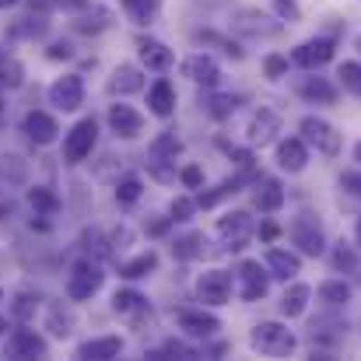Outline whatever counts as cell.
I'll return each instance as SVG.
<instances>
[{
  "instance_id": "cell-51",
  "label": "cell",
  "mask_w": 361,
  "mask_h": 361,
  "mask_svg": "<svg viewBox=\"0 0 361 361\" xmlns=\"http://www.w3.org/2000/svg\"><path fill=\"white\" fill-rule=\"evenodd\" d=\"M14 4H18V0H0V7H14Z\"/></svg>"
},
{
  "instance_id": "cell-53",
  "label": "cell",
  "mask_w": 361,
  "mask_h": 361,
  "mask_svg": "<svg viewBox=\"0 0 361 361\" xmlns=\"http://www.w3.org/2000/svg\"><path fill=\"white\" fill-rule=\"evenodd\" d=\"M355 46H358V49H361V35H358V39H355Z\"/></svg>"
},
{
  "instance_id": "cell-5",
  "label": "cell",
  "mask_w": 361,
  "mask_h": 361,
  "mask_svg": "<svg viewBox=\"0 0 361 361\" xmlns=\"http://www.w3.org/2000/svg\"><path fill=\"white\" fill-rule=\"evenodd\" d=\"M298 130H302L305 144H312V147H316L319 154H326V158H337V154H341V147H344L341 133H337L326 120H319V116H305Z\"/></svg>"
},
{
  "instance_id": "cell-13",
  "label": "cell",
  "mask_w": 361,
  "mask_h": 361,
  "mask_svg": "<svg viewBox=\"0 0 361 361\" xmlns=\"http://www.w3.org/2000/svg\"><path fill=\"white\" fill-rule=\"evenodd\" d=\"M334 60V42L330 39H312V42H302L295 53H291V63H298L302 71H316L323 63Z\"/></svg>"
},
{
  "instance_id": "cell-46",
  "label": "cell",
  "mask_w": 361,
  "mask_h": 361,
  "mask_svg": "<svg viewBox=\"0 0 361 361\" xmlns=\"http://www.w3.org/2000/svg\"><path fill=\"white\" fill-rule=\"evenodd\" d=\"M179 179H183V186H186V190H200L204 172H200V165H186V169L179 172Z\"/></svg>"
},
{
  "instance_id": "cell-8",
  "label": "cell",
  "mask_w": 361,
  "mask_h": 361,
  "mask_svg": "<svg viewBox=\"0 0 361 361\" xmlns=\"http://www.w3.org/2000/svg\"><path fill=\"white\" fill-rule=\"evenodd\" d=\"M49 102H53L56 109H63V113L81 109V102H85V81H81L78 74L56 78V81L49 85Z\"/></svg>"
},
{
  "instance_id": "cell-34",
  "label": "cell",
  "mask_w": 361,
  "mask_h": 361,
  "mask_svg": "<svg viewBox=\"0 0 361 361\" xmlns=\"http://www.w3.org/2000/svg\"><path fill=\"white\" fill-rule=\"evenodd\" d=\"M28 204H32L35 214H56L60 211V197L53 190H46V186H32L28 190Z\"/></svg>"
},
{
  "instance_id": "cell-40",
  "label": "cell",
  "mask_w": 361,
  "mask_h": 361,
  "mask_svg": "<svg viewBox=\"0 0 361 361\" xmlns=\"http://www.w3.org/2000/svg\"><path fill=\"white\" fill-rule=\"evenodd\" d=\"M169 211H172V221H190V214L197 211V200H190V197H176Z\"/></svg>"
},
{
  "instance_id": "cell-7",
  "label": "cell",
  "mask_w": 361,
  "mask_h": 361,
  "mask_svg": "<svg viewBox=\"0 0 361 361\" xmlns=\"http://www.w3.org/2000/svg\"><path fill=\"white\" fill-rule=\"evenodd\" d=\"M232 288H235V281L228 270H204L197 277V298L204 305H225L232 298Z\"/></svg>"
},
{
  "instance_id": "cell-57",
  "label": "cell",
  "mask_w": 361,
  "mask_h": 361,
  "mask_svg": "<svg viewBox=\"0 0 361 361\" xmlns=\"http://www.w3.org/2000/svg\"><path fill=\"white\" fill-rule=\"evenodd\" d=\"M0 298H4V291H0Z\"/></svg>"
},
{
  "instance_id": "cell-49",
  "label": "cell",
  "mask_w": 361,
  "mask_h": 361,
  "mask_svg": "<svg viewBox=\"0 0 361 361\" xmlns=\"http://www.w3.org/2000/svg\"><path fill=\"white\" fill-rule=\"evenodd\" d=\"M259 235H263V239H267V242H274V239H277V235H281V228H277L274 221H263V225H259Z\"/></svg>"
},
{
  "instance_id": "cell-54",
  "label": "cell",
  "mask_w": 361,
  "mask_h": 361,
  "mask_svg": "<svg viewBox=\"0 0 361 361\" xmlns=\"http://www.w3.org/2000/svg\"><path fill=\"white\" fill-rule=\"evenodd\" d=\"M358 235H361V218H358Z\"/></svg>"
},
{
  "instance_id": "cell-22",
  "label": "cell",
  "mask_w": 361,
  "mask_h": 361,
  "mask_svg": "<svg viewBox=\"0 0 361 361\" xmlns=\"http://www.w3.org/2000/svg\"><path fill=\"white\" fill-rule=\"evenodd\" d=\"M147 106H151L154 116L169 120V116L176 113V88H172L165 78H158V81L151 85V92H147Z\"/></svg>"
},
{
  "instance_id": "cell-37",
  "label": "cell",
  "mask_w": 361,
  "mask_h": 361,
  "mask_svg": "<svg viewBox=\"0 0 361 361\" xmlns=\"http://www.w3.org/2000/svg\"><path fill=\"white\" fill-rule=\"evenodd\" d=\"M348 298H351V288L344 281H323L319 284V302H326L330 309H341Z\"/></svg>"
},
{
  "instance_id": "cell-45",
  "label": "cell",
  "mask_w": 361,
  "mask_h": 361,
  "mask_svg": "<svg viewBox=\"0 0 361 361\" xmlns=\"http://www.w3.org/2000/svg\"><path fill=\"white\" fill-rule=\"evenodd\" d=\"M35 309H39V298H32V295H18L14 298V316L18 319H28Z\"/></svg>"
},
{
  "instance_id": "cell-15",
  "label": "cell",
  "mask_w": 361,
  "mask_h": 361,
  "mask_svg": "<svg viewBox=\"0 0 361 361\" xmlns=\"http://www.w3.org/2000/svg\"><path fill=\"white\" fill-rule=\"evenodd\" d=\"M309 161V147H305V137H288L277 144V165L288 172V176H298Z\"/></svg>"
},
{
  "instance_id": "cell-24",
  "label": "cell",
  "mask_w": 361,
  "mask_h": 361,
  "mask_svg": "<svg viewBox=\"0 0 361 361\" xmlns=\"http://www.w3.org/2000/svg\"><path fill=\"white\" fill-rule=\"evenodd\" d=\"M144 88V74L133 67V63H120L116 71H113V78H109V92L113 95H133V92H140Z\"/></svg>"
},
{
  "instance_id": "cell-27",
  "label": "cell",
  "mask_w": 361,
  "mask_h": 361,
  "mask_svg": "<svg viewBox=\"0 0 361 361\" xmlns=\"http://www.w3.org/2000/svg\"><path fill=\"white\" fill-rule=\"evenodd\" d=\"M309 295H312L309 284H291V288L284 291V298H281V316H288V319L302 316L305 305H309Z\"/></svg>"
},
{
  "instance_id": "cell-23",
  "label": "cell",
  "mask_w": 361,
  "mask_h": 361,
  "mask_svg": "<svg viewBox=\"0 0 361 361\" xmlns=\"http://www.w3.org/2000/svg\"><path fill=\"white\" fill-rule=\"evenodd\" d=\"M151 305H147V298L140 295V291H133V288H123L113 295V312L123 316V319H137V316H144Z\"/></svg>"
},
{
  "instance_id": "cell-30",
  "label": "cell",
  "mask_w": 361,
  "mask_h": 361,
  "mask_svg": "<svg viewBox=\"0 0 361 361\" xmlns=\"http://www.w3.org/2000/svg\"><path fill=\"white\" fill-rule=\"evenodd\" d=\"M256 207H259L263 214H274V211L284 207V190H281L277 179H263V190L256 193Z\"/></svg>"
},
{
  "instance_id": "cell-39",
  "label": "cell",
  "mask_w": 361,
  "mask_h": 361,
  "mask_svg": "<svg viewBox=\"0 0 361 361\" xmlns=\"http://www.w3.org/2000/svg\"><path fill=\"white\" fill-rule=\"evenodd\" d=\"M140 193H144V186H140V179H137V176H126V179L116 183V200L126 204V207H130V204H137V200H140Z\"/></svg>"
},
{
  "instance_id": "cell-35",
  "label": "cell",
  "mask_w": 361,
  "mask_h": 361,
  "mask_svg": "<svg viewBox=\"0 0 361 361\" xmlns=\"http://www.w3.org/2000/svg\"><path fill=\"white\" fill-rule=\"evenodd\" d=\"M21 81H25V67L0 49V88H21Z\"/></svg>"
},
{
  "instance_id": "cell-26",
  "label": "cell",
  "mask_w": 361,
  "mask_h": 361,
  "mask_svg": "<svg viewBox=\"0 0 361 361\" xmlns=\"http://www.w3.org/2000/svg\"><path fill=\"white\" fill-rule=\"evenodd\" d=\"M267 270H270V277L288 281V277H295L302 270V259L295 252H288V249H270L267 252Z\"/></svg>"
},
{
  "instance_id": "cell-41",
  "label": "cell",
  "mask_w": 361,
  "mask_h": 361,
  "mask_svg": "<svg viewBox=\"0 0 361 361\" xmlns=\"http://www.w3.org/2000/svg\"><path fill=\"white\" fill-rule=\"evenodd\" d=\"M106 25H109V11H102V7H99L92 18H81V21H78L81 32H102Z\"/></svg>"
},
{
  "instance_id": "cell-36",
  "label": "cell",
  "mask_w": 361,
  "mask_h": 361,
  "mask_svg": "<svg viewBox=\"0 0 361 361\" xmlns=\"http://www.w3.org/2000/svg\"><path fill=\"white\" fill-rule=\"evenodd\" d=\"M204 109H207L214 120H228V116L239 109V95H207V99H204Z\"/></svg>"
},
{
  "instance_id": "cell-43",
  "label": "cell",
  "mask_w": 361,
  "mask_h": 361,
  "mask_svg": "<svg viewBox=\"0 0 361 361\" xmlns=\"http://www.w3.org/2000/svg\"><path fill=\"white\" fill-rule=\"evenodd\" d=\"M355 263H358V259H355L351 245H344V242H341V245L334 249V267H337V270H355Z\"/></svg>"
},
{
  "instance_id": "cell-3",
  "label": "cell",
  "mask_w": 361,
  "mask_h": 361,
  "mask_svg": "<svg viewBox=\"0 0 361 361\" xmlns=\"http://www.w3.org/2000/svg\"><path fill=\"white\" fill-rule=\"evenodd\" d=\"M102 281H106V274H102V267L95 259H78L71 267V274H67V295L74 302H88L102 288Z\"/></svg>"
},
{
  "instance_id": "cell-10",
  "label": "cell",
  "mask_w": 361,
  "mask_h": 361,
  "mask_svg": "<svg viewBox=\"0 0 361 361\" xmlns=\"http://www.w3.org/2000/svg\"><path fill=\"white\" fill-rule=\"evenodd\" d=\"M46 351H49L46 337H42L39 330H32V326L14 330L11 341H7V355H11V358H46Z\"/></svg>"
},
{
  "instance_id": "cell-9",
  "label": "cell",
  "mask_w": 361,
  "mask_h": 361,
  "mask_svg": "<svg viewBox=\"0 0 361 361\" xmlns=\"http://www.w3.org/2000/svg\"><path fill=\"white\" fill-rule=\"evenodd\" d=\"M214 232H218V239L225 242L228 249H242L249 242V235H252V218L245 211H232V214L218 218Z\"/></svg>"
},
{
  "instance_id": "cell-14",
  "label": "cell",
  "mask_w": 361,
  "mask_h": 361,
  "mask_svg": "<svg viewBox=\"0 0 361 361\" xmlns=\"http://www.w3.org/2000/svg\"><path fill=\"white\" fill-rule=\"evenodd\" d=\"M109 126H113V133L123 137V140H133V137H140L144 133V116L133 109V106H109Z\"/></svg>"
},
{
  "instance_id": "cell-44",
  "label": "cell",
  "mask_w": 361,
  "mask_h": 361,
  "mask_svg": "<svg viewBox=\"0 0 361 361\" xmlns=\"http://www.w3.org/2000/svg\"><path fill=\"white\" fill-rule=\"evenodd\" d=\"M85 242H88V245H85V249H88V252H92V249H95V256H99V259H106V256H109V252H113V245H109V242L102 239V235H99V232H85Z\"/></svg>"
},
{
  "instance_id": "cell-56",
  "label": "cell",
  "mask_w": 361,
  "mask_h": 361,
  "mask_svg": "<svg viewBox=\"0 0 361 361\" xmlns=\"http://www.w3.org/2000/svg\"><path fill=\"white\" fill-rule=\"evenodd\" d=\"M0 334H4V319H0Z\"/></svg>"
},
{
  "instance_id": "cell-42",
  "label": "cell",
  "mask_w": 361,
  "mask_h": 361,
  "mask_svg": "<svg viewBox=\"0 0 361 361\" xmlns=\"http://www.w3.org/2000/svg\"><path fill=\"white\" fill-rule=\"evenodd\" d=\"M263 71H267L270 81H281V78L288 74V60H284V56H267V60H263Z\"/></svg>"
},
{
  "instance_id": "cell-1",
  "label": "cell",
  "mask_w": 361,
  "mask_h": 361,
  "mask_svg": "<svg viewBox=\"0 0 361 361\" xmlns=\"http://www.w3.org/2000/svg\"><path fill=\"white\" fill-rule=\"evenodd\" d=\"M249 344H252V351H259L263 358H288V355L298 348V337H295L284 323L267 319V323H256V326H252Z\"/></svg>"
},
{
  "instance_id": "cell-17",
  "label": "cell",
  "mask_w": 361,
  "mask_h": 361,
  "mask_svg": "<svg viewBox=\"0 0 361 361\" xmlns=\"http://www.w3.org/2000/svg\"><path fill=\"white\" fill-rule=\"evenodd\" d=\"M74 323H78V319H74V309H71L67 302H49V305H46V330H49L53 337H60V341L71 337V334H74Z\"/></svg>"
},
{
  "instance_id": "cell-20",
  "label": "cell",
  "mask_w": 361,
  "mask_h": 361,
  "mask_svg": "<svg viewBox=\"0 0 361 361\" xmlns=\"http://www.w3.org/2000/svg\"><path fill=\"white\" fill-rule=\"evenodd\" d=\"M123 351V341L120 337H92L78 348V358L85 361H109V358H120Z\"/></svg>"
},
{
  "instance_id": "cell-38",
  "label": "cell",
  "mask_w": 361,
  "mask_h": 361,
  "mask_svg": "<svg viewBox=\"0 0 361 361\" xmlns=\"http://www.w3.org/2000/svg\"><path fill=\"white\" fill-rule=\"evenodd\" d=\"M337 78H341V85H344V92H351V95H358V99H361V63H355V60H348V63H341V71H337Z\"/></svg>"
},
{
  "instance_id": "cell-50",
  "label": "cell",
  "mask_w": 361,
  "mask_h": 361,
  "mask_svg": "<svg viewBox=\"0 0 361 361\" xmlns=\"http://www.w3.org/2000/svg\"><path fill=\"white\" fill-rule=\"evenodd\" d=\"M49 56H53V60H67V56H71V46H67V42H56V46L49 49Z\"/></svg>"
},
{
  "instance_id": "cell-18",
  "label": "cell",
  "mask_w": 361,
  "mask_h": 361,
  "mask_svg": "<svg viewBox=\"0 0 361 361\" xmlns=\"http://www.w3.org/2000/svg\"><path fill=\"white\" fill-rule=\"evenodd\" d=\"M239 295L245 302H256L267 295V274L259 270V263H242L239 267Z\"/></svg>"
},
{
  "instance_id": "cell-32",
  "label": "cell",
  "mask_w": 361,
  "mask_h": 361,
  "mask_svg": "<svg viewBox=\"0 0 361 361\" xmlns=\"http://www.w3.org/2000/svg\"><path fill=\"white\" fill-rule=\"evenodd\" d=\"M123 11L130 14V21L137 25H151L161 11V0H123Z\"/></svg>"
},
{
  "instance_id": "cell-48",
  "label": "cell",
  "mask_w": 361,
  "mask_h": 361,
  "mask_svg": "<svg viewBox=\"0 0 361 361\" xmlns=\"http://www.w3.org/2000/svg\"><path fill=\"white\" fill-rule=\"evenodd\" d=\"M341 186H344L348 193H355V197H361V172H358V169L344 172V176H341Z\"/></svg>"
},
{
  "instance_id": "cell-6",
  "label": "cell",
  "mask_w": 361,
  "mask_h": 361,
  "mask_svg": "<svg viewBox=\"0 0 361 361\" xmlns=\"http://www.w3.org/2000/svg\"><path fill=\"white\" fill-rule=\"evenodd\" d=\"M291 242L305 252V256H323L326 252V235H323V225L312 218V214H298L288 228Z\"/></svg>"
},
{
  "instance_id": "cell-47",
  "label": "cell",
  "mask_w": 361,
  "mask_h": 361,
  "mask_svg": "<svg viewBox=\"0 0 361 361\" xmlns=\"http://www.w3.org/2000/svg\"><path fill=\"white\" fill-rule=\"evenodd\" d=\"M274 7H277V14H281L284 21H298V14H302L295 0H274Z\"/></svg>"
},
{
  "instance_id": "cell-29",
  "label": "cell",
  "mask_w": 361,
  "mask_h": 361,
  "mask_svg": "<svg viewBox=\"0 0 361 361\" xmlns=\"http://www.w3.org/2000/svg\"><path fill=\"white\" fill-rule=\"evenodd\" d=\"M204 245H207V239L200 232H190V235H179V239L172 242V256L183 259V263H190V259L204 256Z\"/></svg>"
},
{
  "instance_id": "cell-52",
  "label": "cell",
  "mask_w": 361,
  "mask_h": 361,
  "mask_svg": "<svg viewBox=\"0 0 361 361\" xmlns=\"http://www.w3.org/2000/svg\"><path fill=\"white\" fill-rule=\"evenodd\" d=\"M355 154H358V161H361V144H358V147H355Z\"/></svg>"
},
{
  "instance_id": "cell-21",
  "label": "cell",
  "mask_w": 361,
  "mask_h": 361,
  "mask_svg": "<svg viewBox=\"0 0 361 361\" xmlns=\"http://www.w3.org/2000/svg\"><path fill=\"white\" fill-rule=\"evenodd\" d=\"M25 133H28V140H35V144H53L56 140V133H60V126L56 120L49 116V113H28L25 116Z\"/></svg>"
},
{
  "instance_id": "cell-33",
  "label": "cell",
  "mask_w": 361,
  "mask_h": 361,
  "mask_svg": "<svg viewBox=\"0 0 361 361\" xmlns=\"http://www.w3.org/2000/svg\"><path fill=\"white\" fill-rule=\"evenodd\" d=\"M235 25H239L242 32H252V35H274L281 28V25H270V18L259 14V11H242Z\"/></svg>"
},
{
  "instance_id": "cell-11",
  "label": "cell",
  "mask_w": 361,
  "mask_h": 361,
  "mask_svg": "<svg viewBox=\"0 0 361 361\" xmlns=\"http://www.w3.org/2000/svg\"><path fill=\"white\" fill-rule=\"evenodd\" d=\"M277 133H281V116L270 113V109H259V113H252V120H249L245 140H249V147H267V144L277 140Z\"/></svg>"
},
{
  "instance_id": "cell-16",
  "label": "cell",
  "mask_w": 361,
  "mask_h": 361,
  "mask_svg": "<svg viewBox=\"0 0 361 361\" xmlns=\"http://www.w3.org/2000/svg\"><path fill=\"white\" fill-rule=\"evenodd\" d=\"M179 330L186 337H197V341H207L221 330V319L218 316H207V312H179Z\"/></svg>"
},
{
  "instance_id": "cell-19",
  "label": "cell",
  "mask_w": 361,
  "mask_h": 361,
  "mask_svg": "<svg viewBox=\"0 0 361 361\" xmlns=\"http://www.w3.org/2000/svg\"><path fill=\"white\" fill-rule=\"evenodd\" d=\"M137 53L147 71H169L172 67V49L158 39H137Z\"/></svg>"
},
{
  "instance_id": "cell-28",
  "label": "cell",
  "mask_w": 361,
  "mask_h": 361,
  "mask_svg": "<svg viewBox=\"0 0 361 361\" xmlns=\"http://www.w3.org/2000/svg\"><path fill=\"white\" fill-rule=\"evenodd\" d=\"M344 334H348V323H341V319H330V316H323V319H316L312 323V344H337V341H344Z\"/></svg>"
},
{
  "instance_id": "cell-4",
  "label": "cell",
  "mask_w": 361,
  "mask_h": 361,
  "mask_svg": "<svg viewBox=\"0 0 361 361\" xmlns=\"http://www.w3.org/2000/svg\"><path fill=\"white\" fill-rule=\"evenodd\" d=\"M95 140H99V123L81 120L67 137H63V161H67V165H81L85 158H92Z\"/></svg>"
},
{
  "instance_id": "cell-31",
  "label": "cell",
  "mask_w": 361,
  "mask_h": 361,
  "mask_svg": "<svg viewBox=\"0 0 361 361\" xmlns=\"http://www.w3.org/2000/svg\"><path fill=\"white\" fill-rule=\"evenodd\" d=\"M154 267H158V252H154V249H147V252L133 256L130 263H123V267H120V277H126V281H137V277H147Z\"/></svg>"
},
{
  "instance_id": "cell-12",
  "label": "cell",
  "mask_w": 361,
  "mask_h": 361,
  "mask_svg": "<svg viewBox=\"0 0 361 361\" xmlns=\"http://www.w3.org/2000/svg\"><path fill=\"white\" fill-rule=\"evenodd\" d=\"M183 78H190L193 85H218L221 81V67H218V60L214 56H207V53H193V56H186L183 60Z\"/></svg>"
},
{
  "instance_id": "cell-2",
  "label": "cell",
  "mask_w": 361,
  "mask_h": 361,
  "mask_svg": "<svg viewBox=\"0 0 361 361\" xmlns=\"http://www.w3.org/2000/svg\"><path fill=\"white\" fill-rule=\"evenodd\" d=\"M179 151H183V140H179L176 130H165V133H158L151 140V147H147V169H151V176L158 183H172L176 179V172L169 165H176V154Z\"/></svg>"
},
{
  "instance_id": "cell-55",
  "label": "cell",
  "mask_w": 361,
  "mask_h": 361,
  "mask_svg": "<svg viewBox=\"0 0 361 361\" xmlns=\"http://www.w3.org/2000/svg\"><path fill=\"white\" fill-rule=\"evenodd\" d=\"M0 116H4V102H0Z\"/></svg>"
},
{
  "instance_id": "cell-25",
  "label": "cell",
  "mask_w": 361,
  "mask_h": 361,
  "mask_svg": "<svg viewBox=\"0 0 361 361\" xmlns=\"http://www.w3.org/2000/svg\"><path fill=\"white\" fill-rule=\"evenodd\" d=\"M298 95L309 99V102L330 106V102H337V85L326 81V78H302V81H298Z\"/></svg>"
}]
</instances>
